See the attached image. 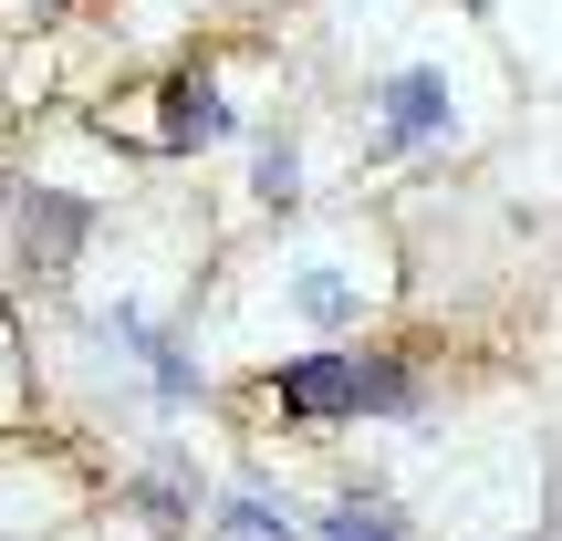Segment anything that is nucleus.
<instances>
[{"label":"nucleus","instance_id":"nucleus-1","mask_svg":"<svg viewBox=\"0 0 562 541\" xmlns=\"http://www.w3.org/2000/svg\"><path fill=\"white\" fill-rule=\"evenodd\" d=\"M261 406L281 427H417L427 364L396 343H302L261 375Z\"/></svg>","mask_w":562,"mask_h":541},{"label":"nucleus","instance_id":"nucleus-2","mask_svg":"<svg viewBox=\"0 0 562 541\" xmlns=\"http://www.w3.org/2000/svg\"><path fill=\"white\" fill-rule=\"evenodd\" d=\"M0 229H11L21 313H32V302H63V292H74V271H83V250L104 240V188H74V178H53V167H21Z\"/></svg>","mask_w":562,"mask_h":541},{"label":"nucleus","instance_id":"nucleus-3","mask_svg":"<svg viewBox=\"0 0 562 541\" xmlns=\"http://www.w3.org/2000/svg\"><path fill=\"white\" fill-rule=\"evenodd\" d=\"M364 167H406V157H448L469 146V104H459V74L438 53H406L364 83Z\"/></svg>","mask_w":562,"mask_h":541},{"label":"nucleus","instance_id":"nucleus-4","mask_svg":"<svg viewBox=\"0 0 562 541\" xmlns=\"http://www.w3.org/2000/svg\"><path fill=\"white\" fill-rule=\"evenodd\" d=\"M240 136V94H229L220 53H188L157 74V115H146V146L157 157H209V146Z\"/></svg>","mask_w":562,"mask_h":541},{"label":"nucleus","instance_id":"nucleus-5","mask_svg":"<svg viewBox=\"0 0 562 541\" xmlns=\"http://www.w3.org/2000/svg\"><path fill=\"white\" fill-rule=\"evenodd\" d=\"M281 313L302 323L313 343H355L364 323H375V281L355 261H323V250H292L281 261Z\"/></svg>","mask_w":562,"mask_h":541},{"label":"nucleus","instance_id":"nucleus-6","mask_svg":"<svg viewBox=\"0 0 562 541\" xmlns=\"http://www.w3.org/2000/svg\"><path fill=\"white\" fill-rule=\"evenodd\" d=\"M209 541H313V521L281 500V480H220L209 489Z\"/></svg>","mask_w":562,"mask_h":541},{"label":"nucleus","instance_id":"nucleus-7","mask_svg":"<svg viewBox=\"0 0 562 541\" xmlns=\"http://www.w3.org/2000/svg\"><path fill=\"white\" fill-rule=\"evenodd\" d=\"M302 188H313V167H302V136H292V125L250 136V199H261L271 219H302Z\"/></svg>","mask_w":562,"mask_h":541},{"label":"nucleus","instance_id":"nucleus-8","mask_svg":"<svg viewBox=\"0 0 562 541\" xmlns=\"http://www.w3.org/2000/svg\"><path fill=\"white\" fill-rule=\"evenodd\" d=\"M313 541H406V521L375 500V489H334V500L313 510Z\"/></svg>","mask_w":562,"mask_h":541},{"label":"nucleus","instance_id":"nucleus-9","mask_svg":"<svg viewBox=\"0 0 562 541\" xmlns=\"http://www.w3.org/2000/svg\"><path fill=\"white\" fill-rule=\"evenodd\" d=\"M146 541H199V531H146Z\"/></svg>","mask_w":562,"mask_h":541},{"label":"nucleus","instance_id":"nucleus-10","mask_svg":"<svg viewBox=\"0 0 562 541\" xmlns=\"http://www.w3.org/2000/svg\"><path fill=\"white\" fill-rule=\"evenodd\" d=\"M0 541H32V531H0Z\"/></svg>","mask_w":562,"mask_h":541}]
</instances>
